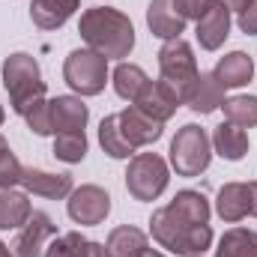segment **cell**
I'll return each instance as SVG.
<instances>
[{
    "label": "cell",
    "mask_w": 257,
    "mask_h": 257,
    "mask_svg": "<svg viewBox=\"0 0 257 257\" xmlns=\"http://www.w3.org/2000/svg\"><path fill=\"white\" fill-rule=\"evenodd\" d=\"M81 39L108 60H123L135 48V24L126 12L111 6H93L78 21Z\"/></svg>",
    "instance_id": "1"
},
{
    "label": "cell",
    "mask_w": 257,
    "mask_h": 257,
    "mask_svg": "<svg viewBox=\"0 0 257 257\" xmlns=\"http://www.w3.org/2000/svg\"><path fill=\"white\" fill-rule=\"evenodd\" d=\"M150 233L153 239L174 251V254L183 257H194L203 254L209 245H212V227L209 224H197L192 218H186L183 212H177L171 203L168 206H159L150 218Z\"/></svg>",
    "instance_id": "2"
},
{
    "label": "cell",
    "mask_w": 257,
    "mask_h": 257,
    "mask_svg": "<svg viewBox=\"0 0 257 257\" xmlns=\"http://www.w3.org/2000/svg\"><path fill=\"white\" fill-rule=\"evenodd\" d=\"M3 87L9 93V105L18 117H24L39 99H45V81L39 63L27 51H15L3 63Z\"/></svg>",
    "instance_id": "3"
},
{
    "label": "cell",
    "mask_w": 257,
    "mask_h": 257,
    "mask_svg": "<svg viewBox=\"0 0 257 257\" xmlns=\"http://www.w3.org/2000/svg\"><path fill=\"white\" fill-rule=\"evenodd\" d=\"M212 162V138L197 123H186L171 141V168L177 177H200Z\"/></svg>",
    "instance_id": "4"
},
{
    "label": "cell",
    "mask_w": 257,
    "mask_h": 257,
    "mask_svg": "<svg viewBox=\"0 0 257 257\" xmlns=\"http://www.w3.org/2000/svg\"><path fill=\"white\" fill-rule=\"evenodd\" d=\"M159 72H162V81L174 87V93L180 96V102L186 105L189 93H192L194 81H197V57H194L192 45L180 36V39H168L162 48H159Z\"/></svg>",
    "instance_id": "5"
},
{
    "label": "cell",
    "mask_w": 257,
    "mask_h": 257,
    "mask_svg": "<svg viewBox=\"0 0 257 257\" xmlns=\"http://www.w3.org/2000/svg\"><path fill=\"white\" fill-rule=\"evenodd\" d=\"M171 183V171H168V162L159 156V153H138L132 156L126 171V189L135 200H159L162 192L168 189Z\"/></svg>",
    "instance_id": "6"
},
{
    "label": "cell",
    "mask_w": 257,
    "mask_h": 257,
    "mask_svg": "<svg viewBox=\"0 0 257 257\" xmlns=\"http://www.w3.org/2000/svg\"><path fill=\"white\" fill-rule=\"evenodd\" d=\"M63 81L78 96H99L108 84V57L93 48H75L63 63Z\"/></svg>",
    "instance_id": "7"
},
{
    "label": "cell",
    "mask_w": 257,
    "mask_h": 257,
    "mask_svg": "<svg viewBox=\"0 0 257 257\" xmlns=\"http://www.w3.org/2000/svg\"><path fill=\"white\" fill-rule=\"evenodd\" d=\"M66 212H69V218L75 224H87V227L102 224L108 218V212H111V194L102 186L87 183L81 189H72L69 200H66Z\"/></svg>",
    "instance_id": "8"
},
{
    "label": "cell",
    "mask_w": 257,
    "mask_h": 257,
    "mask_svg": "<svg viewBox=\"0 0 257 257\" xmlns=\"http://www.w3.org/2000/svg\"><path fill=\"white\" fill-rule=\"evenodd\" d=\"M57 236V224L51 221L48 212H33L24 227H18V236L12 242V254L15 257H42L48 239Z\"/></svg>",
    "instance_id": "9"
},
{
    "label": "cell",
    "mask_w": 257,
    "mask_h": 257,
    "mask_svg": "<svg viewBox=\"0 0 257 257\" xmlns=\"http://www.w3.org/2000/svg\"><path fill=\"white\" fill-rule=\"evenodd\" d=\"M197 42L203 51H218L227 36H230V9L221 0H212L206 6V12L197 18Z\"/></svg>",
    "instance_id": "10"
},
{
    "label": "cell",
    "mask_w": 257,
    "mask_h": 257,
    "mask_svg": "<svg viewBox=\"0 0 257 257\" xmlns=\"http://www.w3.org/2000/svg\"><path fill=\"white\" fill-rule=\"evenodd\" d=\"M132 105L141 108L144 114H150L153 120L168 123V120L177 114V108H180L183 102H180V96L174 93V87L159 78V81H147V87L141 90V96H138Z\"/></svg>",
    "instance_id": "11"
},
{
    "label": "cell",
    "mask_w": 257,
    "mask_h": 257,
    "mask_svg": "<svg viewBox=\"0 0 257 257\" xmlns=\"http://www.w3.org/2000/svg\"><path fill=\"white\" fill-rule=\"evenodd\" d=\"M117 120H120L123 138H126L135 150H138V147H150V144H156V141L165 135V123L153 120L150 114H144V111L135 108V105H128L126 111H120Z\"/></svg>",
    "instance_id": "12"
},
{
    "label": "cell",
    "mask_w": 257,
    "mask_h": 257,
    "mask_svg": "<svg viewBox=\"0 0 257 257\" xmlns=\"http://www.w3.org/2000/svg\"><path fill=\"white\" fill-rule=\"evenodd\" d=\"M48 114H51V132H84L90 120V108L81 102V96H57L48 102Z\"/></svg>",
    "instance_id": "13"
},
{
    "label": "cell",
    "mask_w": 257,
    "mask_h": 257,
    "mask_svg": "<svg viewBox=\"0 0 257 257\" xmlns=\"http://www.w3.org/2000/svg\"><path fill=\"white\" fill-rule=\"evenodd\" d=\"M21 186L24 192L48 197V200H63L72 194V177L69 174H51L39 168H24L21 171Z\"/></svg>",
    "instance_id": "14"
},
{
    "label": "cell",
    "mask_w": 257,
    "mask_h": 257,
    "mask_svg": "<svg viewBox=\"0 0 257 257\" xmlns=\"http://www.w3.org/2000/svg\"><path fill=\"white\" fill-rule=\"evenodd\" d=\"M147 27L159 39H180L186 33V18L174 9V0H150L147 6Z\"/></svg>",
    "instance_id": "15"
},
{
    "label": "cell",
    "mask_w": 257,
    "mask_h": 257,
    "mask_svg": "<svg viewBox=\"0 0 257 257\" xmlns=\"http://www.w3.org/2000/svg\"><path fill=\"white\" fill-rule=\"evenodd\" d=\"M186 105L194 114H212V111H218L224 105V87L218 84V78L212 72H200L189 99H186Z\"/></svg>",
    "instance_id": "16"
},
{
    "label": "cell",
    "mask_w": 257,
    "mask_h": 257,
    "mask_svg": "<svg viewBox=\"0 0 257 257\" xmlns=\"http://www.w3.org/2000/svg\"><path fill=\"white\" fill-rule=\"evenodd\" d=\"M212 75L218 78V84L227 90V87H245L251 78H254V60L245 54V51H230V54H224L215 69H212Z\"/></svg>",
    "instance_id": "17"
},
{
    "label": "cell",
    "mask_w": 257,
    "mask_h": 257,
    "mask_svg": "<svg viewBox=\"0 0 257 257\" xmlns=\"http://www.w3.org/2000/svg\"><path fill=\"white\" fill-rule=\"evenodd\" d=\"M81 0H33L30 3V18L39 30H57L78 12Z\"/></svg>",
    "instance_id": "18"
},
{
    "label": "cell",
    "mask_w": 257,
    "mask_h": 257,
    "mask_svg": "<svg viewBox=\"0 0 257 257\" xmlns=\"http://www.w3.org/2000/svg\"><path fill=\"white\" fill-rule=\"evenodd\" d=\"M215 212L227 224L242 221L248 215V183H224L215 197Z\"/></svg>",
    "instance_id": "19"
},
{
    "label": "cell",
    "mask_w": 257,
    "mask_h": 257,
    "mask_svg": "<svg viewBox=\"0 0 257 257\" xmlns=\"http://www.w3.org/2000/svg\"><path fill=\"white\" fill-rule=\"evenodd\" d=\"M105 251H108V257H144L150 251V239L144 230H138L132 224H120L108 233Z\"/></svg>",
    "instance_id": "20"
},
{
    "label": "cell",
    "mask_w": 257,
    "mask_h": 257,
    "mask_svg": "<svg viewBox=\"0 0 257 257\" xmlns=\"http://www.w3.org/2000/svg\"><path fill=\"white\" fill-rule=\"evenodd\" d=\"M248 147H251L248 132L239 128V126H233V123H221V126H215V132H212V150H215L221 159H227V162L245 159Z\"/></svg>",
    "instance_id": "21"
},
{
    "label": "cell",
    "mask_w": 257,
    "mask_h": 257,
    "mask_svg": "<svg viewBox=\"0 0 257 257\" xmlns=\"http://www.w3.org/2000/svg\"><path fill=\"white\" fill-rule=\"evenodd\" d=\"M30 215H33V206L27 192H15V189L0 192V230H18Z\"/></svg>",
    "instance_id": "22"
},
{
    "label": "cell",
    "mask_w": 257,
    "mask_h": 257,
    "mask_svg": "<svg viewBox=\"0 0 257 257\" xmlns=\"http://www.w3.org/2000/svg\"><path fill=\"white\" fill-rule=\"evenodd\" d=\"M215 257H257V230L230 227V230L218 239Z\"/></svg>",
    "instance_id": "23"
},
{
    "label": "cell",
    "mask_w": 257,
    "mask_h": 257,
    "mask_svg": "<svg viewBox=\"0 0 257 257\" xmlns=\"http://www.w3.org/2000/svg\"><path fill=\"white\" fill-rule=\"evenodd\" d=\"M114 93L120 96V99H126V102H135L138 96H141V90L147 87V72L141 69L138 63H120L114 69Z\"/></svg>",
    "instance_id": "24"
},
{
    "label": "cell",
    "mask_w": 257,
    "mask_h": 257,
    "mask_svg": "<svg viewBox=\"0 0 257 257\" xmlns=\"http://www.w3.org/2000/svg\"><path fill=\"white\" fill-rule=\"evenodd\" d=\"M99 144H102V150H105L111 159H128V156H135V147L128 144L126 138H123V132H120L117 114H108V117L99 123Z\"/></svg>",
    "instance_id": "25"
},
{
    "label": "cell",
    "mask_w": 257,
    "mask_h": 257,
    "mask_svg": "<svg viewBox=\"0 0 257 257\" xmlns=\"http://www.w3.org/2000/svg\"><path fill=\"white\" fill-rule=\"evenodd\" d=\"M224 117L227 123L239 128H254L257 126V96H230L224 99Z\"/></svg>",
    "instance_id": "26"
},
{
    "label": "cell",
    "mask_w": 257,
    "mask_h": 257,
    "mask_svg": "<svg viewBox=\"0 0 257 257\" xmlns=\"http://www.w3.org/2000/svg\"><path fill=\"white\" fill-rule=\"evenodd\" d=\"M54 156L66 165H78L87 156V135L84 132H60L54 135Z\"/></svg>",
    "instance_id": "27"
},
{
    "label": "cell",
    "mask_w": 257,
    "mask_h": 257,
    "mask_svg": "<svg viewBox=\"0 0 257 257\" xmlns=\"http://www.w3.org/2000/svg\"><path fill=\"white\" fill-rule=\"evenodd\" d=\"M87 254H90V239L72 230V233L54 236L45 245V254L42 257H87Z\"/></svg>",
    "instance_id": "28"
},
{
    "label": "cell",
    "mask_w": 257,
    "mask_h": 257,
    "mask_svg": "<svg viewBox=\"0 0 257 257\" xmlns=\"http://www.w3.org/2000/svg\"><path fill=\"white\" fill-rule=\"evenodd\" d=\"M21 171H24V165L18 162V156L9 150L6 138L0 135V192L12 189L15 183H21Z\"/></svg>",
    "instance_id": "29"
},
{
    "label": "cell",
    "mask_w": 257,
    "mask_h": 257,
    "mask_svg": "<svg viewBox=\"0 0 257 257\" xmlns=\"http://www.w3.org/2000/svg\"><path fill=\"white\" fill-rule=\"evenodd\" d=\"M24 120H27V128H30L33 135H39V138L54 135V132H51V114H48V102H45V99H39V102L24 114Z\"/></svg>",
    "instance_id": "30"
},
{
    "label": "cell",
    "mask_w": 257,
    "mask_h": 257,
    "mask_svg": "<svg viewBox=\"0 0 257 257\" xmlns=\"http://www.w3.org/2000/svg\"><path fill=\"white\" fill-rule=\"evenodd\" d=\"M209 3H212V0H174V9H177L186 21H189V18L197 21V18L206 12V6H209Z\"/></svg>",
    "instance_id": "31"
},
{
    "label": "cell",
    "mask_w": 257,
    "mask_h": 257,
    "mask_svg": "<svg viewBox=\"0 0 257 257\" xmlns=\"http://www.w3.org/2000/svg\"><path fill=\"white\" fill-rule=\"evenodd\" d=\"M236 24H239V30H242L245 36H254L257 33V0H251V3L236 15Z\"/></svg>",
    "instance_id": "32"
},
{
    "label": "cell",
    "mask_w": 257,
    "mask_h": 257,
    "mask_svg": "<svg viewBox=\"0 0 257 257\" xmlns=\"http://www.w3.org/2000/svg\"><path fill=\"white\" fill-rule=\"evenodd\" d=\"M248 215L257 218V183H248Z\"/></svg>",
    "instance_id": "33"
},
{
    "label": "cell",
    "mask_w": 257,
    "mask_h": 257,
    "mask_svg": "<svg viewBox=\"0 0 257 257\" xmlns=\"http://www.w3.org/2000/svg\"><path fill=\"white\" fill-rule=\"evenodd\" d=\"M221 3H224V6H227L230 12H236V15H239V12H242V9H245V6H248L251 0H221Z\"/></svg>",
    "instance_id": "34"
},
{
    "label": "cell",
    "mask_w": 257,
    "mask_h": 257,
    "mask_svg": "<svg viewBox=\"0 0 257 257\" xmlns=\"http://www.w3.org/2000/svg\"><path fill=\"white\" fill-rule=\"evenodd\" d=\"M87 257H108V251H105L102 242H93V239H90V254Z\"/></svg>",
    "instance_id": "35"
},
{
    "label": "cell",
    "mask_w": 257,
    "mask_h": 257,
    "mask_svg": "<svg viewBox=\"0 0 257 257\" xmlns=\"http://www.w3.org/2000/svg\"><path fill=\"white\" fill-rule=\"evenodd\" d=\"M0 257H15V254L9 251V245H3V242H0Z\"/></svg>",
    "instance_id": "36"
},
{
    "label": "cell",
    "mask_w": 257,
    "mask_h": 257,
    "mask_svg": "<svg viewBox=\"0 0 257 257\" xmlns=\"http://www.w3.org/2000/svg\"><path fill=\"white\" fill-rule=\"evenodd\" d=\"M144 257H165V254H162V251H153V248H150V251H147Z\"/></svg>",
    "instance_id": "37"
},
{
    "label": "cell",
    "mask_w": 257,
    "mask_h": 257,
    "mask_svg": "<svg viewBox=\"0 0 257 257\" xmlns=\"http://www.w3.org/2000/svg\"><path fill=\"white\" fill-rule=\"evenodd\" d=\"M3 120H6V111H3V105H0V126H3Z\"/></svg>",
    "instance_id": "38"
},
{
    "label": "cell",
    "mask_w": 257,
    "mask_h": 257,
    "mask_svg": "<svg viewBox=\"0 0 257 257\" xmlns=\"http://www.w3.org/2000/svg\"><path fill=\"white\" fill-rule=\"evenodd\" d=\"M194 257H203V254H194Z\"/></svg>",
    "instance_id": "39"
}]
</instances>
